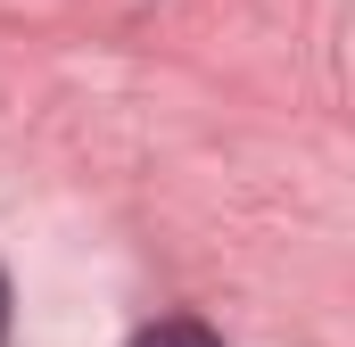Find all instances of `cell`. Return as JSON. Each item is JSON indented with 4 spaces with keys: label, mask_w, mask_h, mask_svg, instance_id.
<instances>
[{
    "label": "cell",
    "mask_w": 355,
    "mask_h": 347,
    "mask_svg": "<svg viewBox=\"0 0 355 347\" xmlns=\"http://www.w3.org/2000/svg\"><path fill=\"white\" fill-rule=\"evenodd\" d=\"M132 347H223L215 331H198V323H157V331H141Z\"/></svg>",
    "instance_id": "6da1fadb"
},
{
    "label": "cell",
    "mask_w": 355,
    "mask_h": 347,
    "mask_svg": "<svg viewBox=\"0 0 355 347\" xmlns=\"http://www.w3.org/2000/svg\"><path fill=\"white\" fill-rule=\"evenodd\" d=\"M0 339H8V281H0Z\"/></svg>",
    "instance_id": "7a4b0ae2"
}]
</instances>
